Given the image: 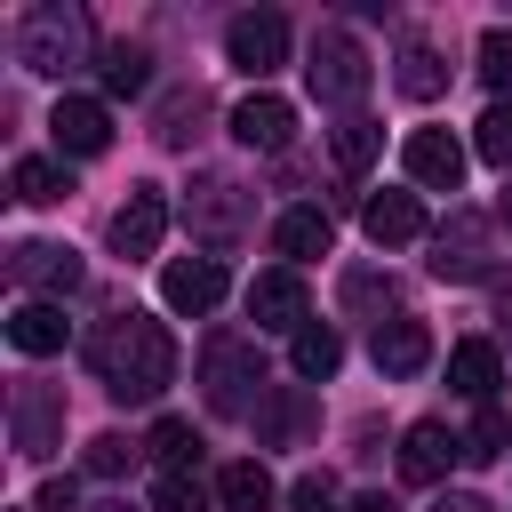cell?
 Instances as JSON below:
<instances>
[{
  "label": "cell",
  "mask_w": 512,
  "mask_h": 512,
  "mask_svg": "<svg viewBox=\"0 0 512 512\" xmlns=\"http://www.w3.org/2000/svg\"><path fill=\"white\" fill-rule=\"evenodd\" d=\"M352 512H400V504H392L384 488H368V496H352Z\"/></svg>",
  "instance_id": "37"
},
{
  "label": "cell",
  "mask_w": 512,
  "mask_h": 512,
  "mask_svg": "<svg viewBox=\"0 0 512 512\" xmlns=\"http://www.w3.org/2000/svg\"><path fill=\"white\" fill-rule=\"evenodd\" d=\"M160 304L184 312V320L216 312L224 304V256H168L160 264Z\"/></svg>",
  "instance_id": "7"
},
{
  "label": "cell",
  "mask_w": 512,
  "mask_h": 512,
  "mask_svg": "<svg viewBox=\"0 0 512 512\" xmlns=\"http://www.w3.org/2000/svg\"><path fill=\"white\" fill-rule=\"evenodd\" d=\"M16 456H48L56 448V432H64V392H48V384H16Z\"/></svg>",
  "instance_id": "15"
},
{
  "label": "cell",
  "mask_w": 512,
  "mask_h": 512,
  "mask_svg": "<svg viewBox=\"0 0 512 512\" xmlns=\"http://www.w3.org/2000/svg\"><path fill=\"white\" fill-rule=\"evenodd\" d=\"M504 224H512V192H504Z\"/></svg>",
  "instance_id": "39"
},
{
  "label": "cell",
  "mask_w": 512,
  "mask_h": 512,
  "mask_svg": "<svg viewBox=\"0 0 512 512\" xmlns=\"http://www.w3.org/2000/svg\"><path fill=\"white\" fill-rule=\"evenodd\" d=\"M64 336H72V320H64V304H48V296H24V304L8 312V344H16L24 360L64 352Z\"/></svg>",
  "instance_id": "18"
},
{
  "label": "cell",
  "mask_w": 512,
  "mask_h": 512,
  "mask_svg": "<svg viewBox=\"0 0 512 512\" xmlns=\"http://www.w3.org/2000/svg\"><path fill=\"white\" fill-rule=\"evenodd\" d=\"M472 152H480L488 168H512V104H488V112H480V128H472Z\"/></svg>",
  "instance_id": "30"
},
{
  "label": "cell",
  "mask_w": 512,
  "mask_h": 512,
  "mask_svg": "<svg viewBox=\"0 0 512 512\" xmlns=\"http://www.w3.org/2000/svg\"><path fill=\"white\" fill-rule=\"evenodd\" d=\"M48 136H56L64 160H96V152L112 144V112H104L96 96H64V104L48 112Z\"/></svg>",
  "instance_id": "12"
},
{
  "label": "cell",
  "mask_w": 512,
  "mask_h": 512,
  "mask_svg": "<svg viewBox=\"0 0 512 512\" xmlns=\"http://www.w3.org/2000/svg\"><path fill=\"white\" fill-rule=\"evenodd\" d=\"M248 320L256 328H280V336H304L312 328V296H304V280L280 264V272H256L248 280Z\"/></svg>",
  "instance_id": "8"
},
{
  "label": "cell",
  "mask_w": 512,
  "mask_h": 512,
  "mask_svg": "<svg viewBox=\"0 0 512 512\" xmlns=\"http://www.w3.org/2000/svg\"><path fill=\"white\" fill-rule=\"evenodd\" d=\"M368 360H376L384 376H416V368L432 360V328H424L416 312H392V320H376V336H368Z\"/></svg>",
  "instance_id": "14"
},
{
  "label": "cell",
  "mask_w": 512,
  "mask_h": 512,
  "mask_svg": "<svg viewBox=\"0 0 512 512\" xmlns=\"http://www.w3.org/2000/svg\"><path fill=\"white\" fill-rule=\"evenodd\" d=\"M168 240V192L160 184H128V200L112 208V248L120 256H152Z\"/></svg>",
  "instance_id": "10"
},
{
  "label": "cell",
  "mask_w": 512,
  "mask_h": 512,
  "mask_svg": "<svg viewBox=\"0 0 512 512\" xmlns=\"http://www.w3.org/2000/svg\"><path fill=\"white\" fill-rule=\"evenodd\" d=\"M8 280L16 288H80V256L56 240H16L8 248Z\"/></svg>",
  "instance_id": "17"
},
{
  "label": "cell",
  "mask_w": 512,
  "mask_h": 512,
  "mask_svg": "<svg viewBox=\"0 0 512 512\" xmlns=\"http://www.w3.org/2000/svg\"><path fill=\"white\" fill-rule=\"evenodd\" d=\"M104 512H128V504H104Z\"/></svg>",
  "instance_id": "40"
},
{
  "label": "cell",
  "mask_w": 512,
  "mask_h": 512,
  "mask_svg": "<svg viewBox=\"0 0 512 512\" xmlns=\"http://www.w3.org/2000/svg\"><path fill=\"white\" fill-rule=\"evenodd\" d=\"M248 184H232V176H192V192H184V224H192V240H208V248H232L240 232H248Z\"/></svg>",
  "instance_id": "3"
},
{
  "label": "cell",
  "mask_w": 512,
  "mask_h": 512,
  "mask_svg": "<svg viewBox=\"0 0 512 512\" xmlns=\"http://www.w3.org/2000/svg\"><path fill=\"white\" fill-rule=\"evenodd\" d=\"M360 224H368L376 248H408V240H424V200L416 192H368L360 200Z\"/></svg>",
  "instance_id": "16"
},
{
  "label": "cell",
  "mask_w": 512,
  "mask_h": 512,
  "mask_svg": "<svg viewBox=\"0 0 512 512\" xmlns=\"http://www.w3.org/2000/svg\"><path fill=\"white\" fill-rule=\"evenodd\" d=\"M448 384L464 392V400H496V384H504V360H496V344H480V336H464L456 352H448Z\"/></svg>",
  "instance_id": "20"
},
{
  "label": "cell",
  "mask_w": 512,
  "mask_h": 512,
  "mask_svg": "<svg viewBox=\"0 0 512 512\" xmlns=\"http://www.w3.org/2000/svg\"><path fill=\"white\" fill-rule=\"evenodd\" d=\"M128 464H136V448H128L120 432H104V440H88V472H96V480H112V472H128Z\"/></svg>",
  "instance_id": "34"
},
{
  "label": "cell",
  "mask_w": 512,
  "mask_h": 512,
  "mask_svg": "<svg viewBox=\"0 0 512 512\" xmlns=\"http://www.w3.org/2000/svg\"><path fill=\"white\" fill-rule=\"evenodd\" d=\"M200 112H208V96H200V88H184V96H168V104H160V144H184Z\"/></svg>",
  "instance_id": "33"
},
{
  "label": "cell",
  "mask_w": 512,
  "mask_h": 512,
  "mask_svg": "<svg viewBox=\"0 0 512 512\" xmlns=\"http://www.w3.org/2000/svg\"><path fill=\"white\" fill-rule=\"evenodd\" d=\"M504 448H512V424H504L496 408H480V416H472V432H464V456H472V464H496Z\"/></svg>",
  "instance_id": "32"
},
{
  "label": "cell",
  "mask_w": 512,
  "mask_h": 512,
  "mask_svg": "<svg viewBox=\"0 0 512 512\" xmlns=\"http://www.w3.org/2000/svg\"><path fill=\"white\" fill-rule=\"evenodd\" d=\"M456 456H464V440H456L448 424H432V416L400 432V472H408V480H424V488H432V480H448V464H456Z\"/></svg>",
  "instance_id": "19"
},
{
  "label": "cell",
  "mask_w": 512,
  "mask_h": 512,
  "mask_svg": "<svg viewBox=\"0 0 512 512\" xmlns=\"http://www.w3.org/2000/svg\"><path fill=\"white\" fill-rule=\"evenodd\" d=\"M232 136H240L248 152H288V136H296V104L272 96V88L240 96V104H232Z\"/></svg>",
  "instance_id": "13"
},
{
  "label": "cell",
  "mask_w": 512,
  "mask_h": 512,
  "mask_svg": "<svg viewBox=\"0 0 512 512\" xmlns=\"http://www.w3.org/2000/svg\"><path fill=\"white\" fill-rule=\"evenodd\" d=\"M480 272H488V224L472 208H456L432 232V280H480Z\"/></svg>",
  "instance_id": "11"
},
{
  "label": "cell",
  "mask_w": 512,
  "mask_h": 512,
  "mask_svg": "<svg viewBox=\"0 0 512 512\" xmlns=\"http://www.w3.org/2000/svg\"><path fill=\"white\" fill-rule=\"evenodd\" d=\"M304 80H312L320 104H360V96H368V48H360L352 32H320Z\"/></svg>",
  "instance_id": "5"
},
{
  "label": "cell",
  "mask_w": 512,
  "mask_h": 512,
  "mask_svg": "<svg viewBox=\"0 0 512 512\" xmlns=\"http://www.w3.org/2000/svg\"><path fill=\"white\" fill-rule=\"evenodd\" d=\"M144 512H224V504H216V488H208L200 472H160Z\"/></svg>",
  "instance_id": "24"
},
{
  "label": "cell",
  "mask_w": 512,
  "mask_h": 512,
  "mask_svg": "<svg viewBox=\"0 0 512 512\" xmlns=\"http://www.w3.org/2000/svg\"><path fill=\"white\" fill-rule=\"evenodd\" d=\"M336 368H344V336H336V328H304V336H296V376H304V384H328Z\"/></svg>",
  "instance_id": "28"
},
{
  "label": "cell",
  "mask_w": 512,
  "mask_h": 512,
  "mask_svg": "<svg viewBox=\"0 0 512 512\" xmlns=\"http://www.w3.org/2000/svg\"><path fill=\"white\" fill-rule=\"evenodd\" d=\"M400 168H408L416 192H456V184H464V144H456L448 128H416V136L400 144Z\"/></svg>",
  "instance_id": "9"
},
{
  "label": "cell",
  "mask_w": 512,
  "mask_h": 512,
  "mask_svg": "<svg viewBox=\"0 0 512 512\" xmlns=\"http://www.w3.org/2000/svg\"><path fill=\"white\" fill-rule=\"evenodd\" d=\"M152 456H160V472H192V456H200V432L184 424V416H160L152 424V440H144Z\"/></svg>",
  "instance_id": "29"
},
{
  "label": "cell",
  "mask_w": 512,
  "mask_h": 512,
  "mask_svg": "<svg viewBox=\"0 0 512 512\" xmlns=\"http://www.w3.org/2000/svg\"><path fill=\"white\" fill-rule=\"evenodd\" d=\"M272 248H280L288 264H304V256H328V248H336V224H328V208H288V216L272 224Z\"/></svg>",
  "instance_id": "21"
},
{
  "label": "cell",
  "mask_w": 512,
  "mask_h": 512,
  "mask_svg": "<svg viewBox=\"0 0 512 512\" xmlns=\"http://www.w3.org/2000/svg\"><path fill=\"white\" fill-rule=\"evenodd\" d=\"M88 368H96V384H104L120 408H144V400H160V392L176 384V344H168L160 320L112 312V320L88 336Z\"/></svg>",
  "instance_id": "1"
},
{
  "label": "cell",
  "mask_w": 512,
  "mask_h": 512,
  "mask_svg": "<svg viewBox=\"0 0 512 512\" xmlns=\"http://www.w3.org/2000/svg\"><path fill=\"white\" fill-rule=\"evenodd\" d=\"M80 504V480L64 472V480H40V496H32V512H72Z\"/></svg>",
  "instance_id": "36"
},
{
  "label": "cell",
  "mask_w": 512,
  "mask_h": 512,
  "mask_svg": "<svg viewBox=\"0 0 512 512\" xmlns=\"http://www.w3.org/2000/svg\"><path fill=\"white\" fill-rule=\"evenodd\" d=\"M432 512H488V504H480V496H440Z\"/></svg>",
  "instance_id": "38"
},
{
  "label": "cell",
  "mask_w": 512,
  "mask_h": 512,
  "mask_svg": "<svg viewBox=\"0 0 512 512\" xmlns=\"http://www.w3.org/2000/svg\"><path fill=\"white\" fill-rule=\"evenodd\" d=\"M288 512H336V488H328L320 472H304V480L288 488Z\"/></svg>",
  "instance_id": "35"
},
{
  "label": "cell",
  "mask_w": 512,
  "mask_h": 512,
  "mask_svg": "<svg viewBox=\"0 0 512 512\" xmlns=\"http://www.w3.org/2000/svg\"><path fill=\"white\" fill-rule=\"evenodd\" d=\"M376 144H384V128H376V120H360V112H352V120H336V136H328V152H336V168H344V176H368Z\"/></svg>",
  "instance_id": "26"
},
{
  "label": "cell",
  "mask_w": 512,
  "mask_h": 512,
  "mask_svg": "<svg viewBox=\"0 0 512 512\" xmlns=\"http://www.w3.org/2000/svg\"><path fill=\"white\" fill-rule=\"evenodd\" d=\"M16 56H24L32 72H72V64L88 56V16H80V8H32V16L16 24Z\"/></svg>",
  "instance_id": "2"
},
{
  "label": "cell",
  "mask_w": 512,
  "mask_h": 512,
  "mask_svg": "<svg viewBox=\"0 0 512 512\" xmlns=\"http://www.w3.org/2000/svg\"><path fill=\"white\" fill-rule=\"evenodd\" d=\"M200 384H208V408H216V416H248V408H256L248 384L264 392V360H256V344H248V336H216V344L200 352Z\"/></svg>",
  "instance_id": "4"
},
{
  "label": "cell",
  "mask_w": 512,
  "mask_h": 512,
  "mask_svg": "<svg viewBox=\"0 0 512 512\" xmlns=\"http://www.w3.org/2000/svg\"><path fill=\"white\" fill-rule=\"evenodd\" d=\"M392 80H400V96H416V104H432V96L448 88V64H440V56L424 48V40H408V48H400V72H392Z\"/></svg>",
  "instance_id": "25"
},
{
  "label": "cell",
  "mask_w": 512,
  "mask_h": 512,
  "mask_svg": "<svg viewBox=\"0 0 512 512\" xmlns=\"http://www.w3.org/2000/svg\"><path fill=\"white\" fill-rule=\"evenodd\" d=\"M8 184H16V200H24V208H56V200L72 192L64 160H40V152H24V160L8 168Z\"/></svg>",
  "instance_id": "23"
},
{
  "label": "cell",
  "mask_w": 512,
  "mask_h": 512,
  "mask_svg": "<svg viewBox=\"0 0 512 512\" xmlns=\"http://www.w3.org/2000/svg\"><path fill=\"white\" fill-rule=\"evenodd\" d=\"M480 80L496 88V104H512V32H480Z\"/></svg>",
  "instance_id": "31"
},
{
  "label": "cell",
  "mask_w": 512,
  "mask_h": 512,
  "mask_svg": "<svg viewBox=\"0 0 512 512\" xmlns=\"http://www.w3.org/2000/svg\"><path fill=\"white\" fill-rule=\"evenodd\" d=\"M224 56H232L248 80L280 72V64H288V16H272V8H248V16H232V32H224Z\"/></svg>",
  "instance_id": "6"
},
{
  "label": "cell",
  "mask_w": 512,
  "mask_h": 512,
  "mask_svg": "<svg viewBox=\"0 0 512 512\" xmlns=\"http://www.w3.org/2000/svg\"><path fill=\"white\" fill-rule=\"evenodd\" d=\"M144 80H152V48H144V40H112V48H104V88H112V96H136Z\"/></svg>",
  "instance_id": "27"
},
{
  "label": "cell",
  "mask_w": 512,
  "mask_h": 512,
  "mask_svg": "<svg viewBox=\"0 0 512 512\" xmlns=\"http://www.w3.org/2000/svg\"><path fill=\"white\" fill-rule=\"evenodd\" d=\"M216 504H224V512H272L280 488H272V472H264L256 456H240V464L216 472Z\"/></svg>",
  "instance_id": "22"
}]
</instances>
